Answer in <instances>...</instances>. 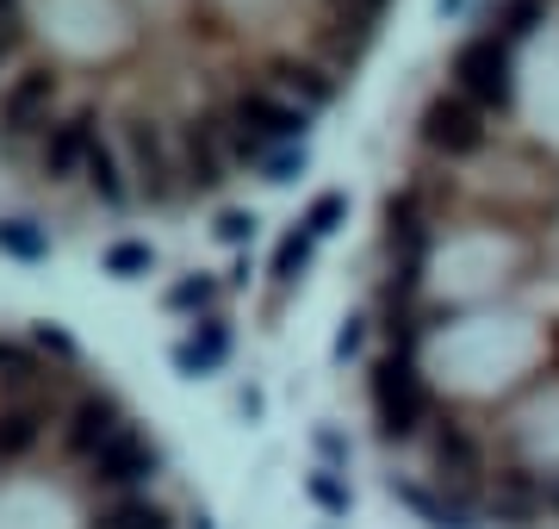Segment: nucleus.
Segmentation results:
<instances>
[{"instance_id":"nucleus-11","label":"nucleus","mask_w":559,"mask_h":529,"mask_svg":"<svg viewBox=\"0 0 559 529\" xmlns=\"http://www.w3.org/2000/svg\"><path fill=\"white\" fill-rule=\"evenodd\" d=\"M124 143H131V163H138V181L168 200L175 193V163H168V150H162V131L150 119H124Z\"/></svg>"},{"instance_id":"nucleus-27","label":"nucleus","mask_w":559,"mask_h":529,"mask_svg":"<svg viewBox=\"0 0 559 529\" xmlns=\"http://www.w3.org/2000/svg\"><path fill=\"white\" fill-rule=\"evenodd\" d=\"M168 299H175V306H205V299H212V286H205V281H180Z\"/></svg>"},{"instance_id":"nucleus-25","label":"nucleus","mask_w":559,"mask_h":529,"mask_svg":"<svg viewBox=\"0 0 559 529\" xmlns=\"http://www.w3.org/2000/svg\"><path fill=\"white\" fill-rule=\"evenodd\" d=\"M218 237H224V244H249V237H255V219H249V212H224Z\"/></svg>"},{"instance_id":"nucleus-19","label":"nucleus","mask_w":559,"mask_h":529,"mask_svg":"<svg viewBox=\"0 0 559 529\" xmlns=\"http://www.w3.org/2000/svg\"><path fill=\"white\" fill-rule=\"evenodd\" d=\"M342 219H348V200H342V193H318L311 212H305V237H330Z\"/></svg>"},{"instance_id":"nucleus-28","label":"nucleus","mask_w":559,"mask_h":529,"mask_svg":"<svg viewBox=\"0 0 559 529\" xmlns=\"http://www.w3.org/2000/svg\"><path fill=\"white\" fill-rule=\"evenodd\" d=\"M0 32H20V0H0Z\"/></svg>"},{"instance_id":"nucleus-1","label":"nucleus","mask_w":559,"mask_h":529,"mask_svg":"<svg viewBox=\"0 0 559 529\" xmlns=\"http://www.w3.org/2000/svg\"><path fill=\"white\" fill-rule=\"evenodd\" d=\"M373 411H380V436L385 443H411L429 424V387L411 367V355H385L373 367Z\"/></svg>"},{"instance_id":"nucleus-3","label":"nucleus","mask_w":559,"mask_h":529,"mask_svg":"<svg viewBox=\"0 0 559 529\" xmlns=\"http://www.w3.org/2000/svg\"><path fill=\"white\" fill-rule=\"evenodd\" d=\"M299 131H305V113L274 101V94H237V106L224 113V138H230V150H242V156H267L274 143L299 138Z\"/></svg>"},{"instance_id":"nucleus-26","label":"nucleus","mask_w":559,"mask_h":529,"mask_svg":"<svg viewBox=\"0 0 559 529\" xmlns=\"http://www.w3.org/2000/svg\"><path fill=\"white\" fill-rule=\"evenodd\" d=\"M311 492H318V505H323V510H342V505H348V492H342L330 473H318V480H311Z\"/></svg>"},{"instance_id":"nucleus-23","label":"nucleus","mask_w":559,"mask_h":529,"mask_svg":"<svg viewBox=\"0 0 559 529\" xmlns=\"http://www.w3.org/2000/svg\"><path fill=\"white\" fill-rule=\"evenodd\" d=\"M330 20H355V25H373L385 13V0H323Z\"/></svg>"},{"instance_id":"nucleus-14","label":"nucleus","mask_w":559,"mask_h":529,"mask_svg":"<svg viewBox=\"0 0 559 529\" xmlns=\"http://www.w3.org/2000/svg\"><path fill=\"white\" fill-rule=\"evenodd\" d=\"M0 387L20 392V405H32V392L50 387V374H44V362L25 343H0Z\"/></svg>"},{"instance_id":"nucleus-2","label":"nucleus","mask_w":559,"mask_h":529,"mask_svg":"<svg viewBox=\"0 0 559 529\" xmlns=\"http://www.w3.org/2000/svg\"><path fill=\"white\" fill-rule=\"evenodd\" d=\"M454 94H466V101L479 106V113H498V106L516 101V75H510V50H503V38H466L454 50Z\"/></svg>"},{"instance_id":"nucleus-30","label":"nucleus","mask_w":559,"mask_h":529,"mask_svg":"<svg viewBox=\"0 0 559 529\" xmlns=\"http://www.w3.org/2000/svg\"><path fill=\"white\" fill-rule=\"evenodd\" d=\"M547 505H554V510H559V486H554V498H547Z\"/></svg>"},{"instance_id":"nucleus-6","label":"nucleus","mask_w":559,"mask_h":529,"mask_svg":"<svg viewBox=\"0 0 559 529\" xmlns=\"http://www.w3.org/2000/svg\"><path fill=\"white\" fill-rule=\"evenodd\" d=\"M94 143H100V131H94V113L81 106V113H69L62 125H50V138H44V175H50V181H75V175H87Z\"/></svg>"},{"instance_id":"nucleus-21","label":"nucleus","mask_w":559,"mask_h":529,"mask_svg":"<svg viewBox=\"0 0 559 529\" xmlns=\"http://www.w3.org/2000/svg\"><path fill=\"white\" fill-rule=\"evenodd\" d=\"M540 13H547V0H503V38H522V32H535Z\"/></svg>"},{"instance_id":"nucleus-4","label":"nucleus","mask_w":559,"mask_h":529,"mask_svg":"<svg viewBox=\"0 0 559 529\" xmlns=\"http://www.w3.org/2000/svg\"><path fill=\"white\" fill-rule=\"evenodd\" d=\"M417 131L436 156H479L485 150V113L466 94H436V101L423 106Z\"/></svg>"},{"instance_id":"nucleus-12","label":"nucleus","mask_w":559,"mask_h":529,"mask_svg":"<svg viewBox=\"0 0 559 529\" xmlns=\"http://www.w3.org/2000/svg\"><path fill=\"white\" fill-rule=\"evenodd\" d=\"M547 498H554V492L540 486L528 468H503L498 486H491V517H498V524H528Z\"/></svg>"},{"instance_id":"nucleus-9","label":"nucleus","mask_w":559,"mask_h":529,"mask_svg":"<svg viewBox=\"0 0 559 529\" xmlns=\"http://www.w3.org/2000/svg\"><path fill=\"white\" fill-rule=\"evenodd\" d=\"M112 436H124L119 424V405L112 399H100V392H87V399H75V411H69V430H62V443H69V455H81V461H94Z\"/></svg>"},{"instance_id":"nucleus-29","label":"nucleus","mask_w":559,"mask_h":529,"mask_svg":"<svg viewBox=\"0 0 559 529\" xmlns=\"http://www.w3.org/2000/svg\"><path fill=\"white\" fill-rule=\"evenodd\" d=\"M20 38H25V32H0V57H7V50H13Z\"/></svg>"},{"instance_id":"nucleus-20","label":"nucleus","mask_w":559,"mask_h":529,"mask_svg":"<svg viewBox=\"0 0 559 529\" xmlns=\"http://www.w3.org/2000/svg\"><path fill=\"white\" fill-rule=\"evenodd\" d=\"M274 82H286V87H299L305 101H330V94H336V87L330 82H318V69H305V62H274Z\"/></svg>"},{"instance_id":"nucleus-15","label":"nucleus","mask_w":559,"mask_h":529,"mask_svg":"<svg viewBox=\"0 0 559 529\" xmlns=\"http://www.w3.org/2000/svg\"><path fill=\"white\" fill-rule=\"evenodd\" d=\"M94 529H175V524H168V510L150 505V498H119Z\"/></svg>"},{"instance_id":"nucleus-17","label":"nucleus","mask_w":559,"mask_h":529,"mask_svg":"<svg viewBox=\"0 0 559 529\" xmlns=\"http://www.w3.org/2000/svg\"><path fill=\"white\" fill-rule=\"evenodd\" d=\"M87 181H94L100 200H124V175H119V163H112L106 143H94V156H87Z\"/></svg>"},{"instance_id":"nucleus-24","label":"nucleus","mask_w":559,"mask_h":529,"mask_svg":"<svg viewBox=\"0 0 559 529\" xmlns=\"http://www.w3.org/2000/svg\"><path fill=\"white\" fill-rule=\"evenodd\" d=\"M106 268H112V274H143V268H150V249L143 244H112L106 249Z\"/></svg>"},{"instance_id":"nucleus-18","label":"nucleus","mask_w":559,"mask_h":529,"mask_svg":"<svg viewBox=\"0 0 559 529\" xmlns=\"http://www.w3.org/2000/svg\"><path fill=\"white\" fill-rule=\"evenodd\" d=\"M0 249H7V256H20V262H38V256H44V231H38V224H25V219L0 224Z\"/></svg>"},{"instance_id":"nucleus-22","label":"nucleus","mask_w":559,"mask_h":529,"mask_svg":"<svg viewBox=\"0 0 559 529\" xmlns=\"http://www.w3.org/2000/svg\"><path fill=\"white\" fill-rule=\"evenodd\" d=\"M305 256H311V237H299V231H293V237L274 249V281H299Z\"/></svg>"},{"instance_id":"nucleus-7","label":"nucleus","mask_w":559,"mask_h":529,"mask_svg":"<svg viewBox=\"0 0 559 529\" xmlns=\"http://www.w3.org/2000/svg\"><path fill=\"white\" fill-rule=\"evenodd\" d=\"M50 101H57V75H50V69H25V75H13V87L0 94V125H7L13 138H25V131H38V125L50 119Z\"/></svg>"},{"instance_id":"nucleus-5","label":"nucleus","mask_w":559,"mask_h":529,"mask_svg":"<svg viewBox=\"0 0 559 529\" xmlns=\"http://www.w3.org/2000/svg\"><path fill=\"white\" fill-rule=\"evenodd\" d=\"M429 473H436L441 486H454V492H473L479 486V473H485V455H479V436L466 424H448L436 430V443H429Z\"/></svg>"},{"instance_id":"nucleus-8","label":"nucleus","mask_w":559,"mask_h":529,"mask_svg":"<svg viewBox=\"0 0 559 529\" xmlns=\"http://www.w3.org/2000/svg\"><path fill=\"white\" fill-rule=\"evenodd\" d=\"M224 163H230V138H224V119H193L187 138H180V168L193 187H224Z\"/></svg>"},{"instance_id":"nucleus-13","label":"nucleus","mask_w":559,"mask_h":529,"mask_svg":"<svg viewBox=\"0 0 559 529\" xmlns=\"http://www.w3.org/2000/svg\"><path fill=\"white\" fill-rule=\"evenodd\" d=\"M44 436V411L38 405H0V461H25Z\"/></svg>"},{"instance_id":"nucleus-10","label":"nucleus","mask_w":559,"mask_h":529,"mask_svg":"<svg viewBox=\"0 0 559 529\" xmlns=\"http://www.w3.org/2000/svg\"><path fill=\"white\" fill-rule=\"evenodd\" d=\"M150 473H156V455H150V443L131 436V430L112 436V443L94 455V480H100V486H143Z\"/></svg>"},{"instance_id":"nucleus-16","label":"nucleus","mask_w":559,"mask_h":529,"mask_svg":"<svg viewBox=\"0 0 559 529\" xmlns=\"http://www.w3.org/2000/svg\"><path fill=\"white\" fill-rule=\"evenodd\" d=\"M385 231H392V244H404V249H417V244H423L417 193H399V200L385 205Z\"/></svg>"}]
</instances>
